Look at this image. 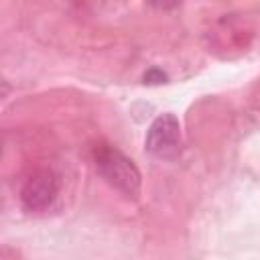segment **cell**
I'll return each mask as SVG.
<instances>
[{"label": "cell", "mask_w": 260, "mask_h": 260, "mask_svg": "<svg viewBox=\"0 0 260 260\" xmlns=\"http://www.w3.org/2000/svg\"><path fill=\"white\" fill-rule=\"evenodd\" d=\"M165 79H167V75L162 71H158V69H150V71L144 73V81L146 83H162Z\"/></svg>", "instance_id": "277c9868"}, {"label": "cell", "mask_w": 260, "mask_h": 260, "mask_svg": "<svg viewBox=\"0 0 260 260\" xmlns=\"http://www.w3.org/2000/svg\"><path fill=\"white\" fill-rule=\"evenodd\" d=\"M146 150L156 158H173L181 150V124L173 114L154 118L146 132Z\"/></svg>", "instance_id": "7a4b0ae2"}, {"label": "cell", "mask_w": 260, "mask_h": 260, "mask_svg": "<svg viewBox=\"0 0 260 260\" xmlns=\"http://www.w3.org/2000/svg\"><path fill=\"white\" fill-rule=\"evenodd\" d=\"M93 160H95V171L100 173V177L110 183L114 189H118L120 193L128 195V197H136L140 191V173L136 169V165L122 154L118 148L102 144L95 148L93 152Z\"/></svg>", "instance_id": "6da1fadb"}, {"label": "cell", "mask_w": 260, "mask_h": 260, "mask_svg": "<svg viewBox=\"0 0 260 260\" xmlns=\"http://www.w3.org/2000/svg\"><path fill=\"white\" fill-rule=\"evenodd\" d=\"M59 191V181L51 171H37L30 175L20 191V201L26 211H45L53 205Z\"/></svg>", "instance_id": "3957f363"}]
</instances>
